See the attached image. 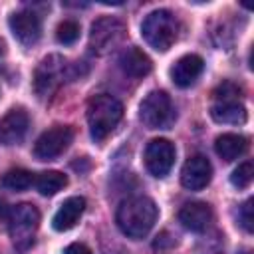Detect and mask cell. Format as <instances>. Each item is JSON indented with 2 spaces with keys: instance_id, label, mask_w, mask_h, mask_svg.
<instances>
[{
  "instance_id": "1",
  "label": "cell",
  "mask_w": 254,
  "mask_h": 254,
  "mask_svg": "<svg viewBox=\"0 0 254 254\" xmlns=\"http://www.w3.org/2000/svg\"><path fill=\"white\" fill-rule=\"evenodd\" d=\"M157 214H159L157 204L151 198L133 196V198H127L119 204L115 220H117L119 230L125 236L139 240V238L149 234V230L153 228V224L157 220Z\"/></svg>"
},
{
  "instance_id": "2",
  "label": "cell",
  "mask_w": 254,
  "mask_h": 254,
  "mask_svg": "<svg viewBox=\"0 0 254 254\" xmlns=\"http://www.w3.org/2000/svg\"><path fill=\"white\" fill-rule=\"evenodd\" d=\"M123 105L113 95L101 93L89 99L87 103V125L95 141H103L121 121Z\"/></svg>"
},
{
  "instance_id": "3",
  "label": "cell",
  "mask_w": 254,
  "mask_h": 254,
  "mask_svg": "<svg viewBox=\"0 0 254 254\" xmlns=\"http://www.w3.org/2000/svg\"><path fill=\"white\" fill-rule=\"evenodd\" d=\"M4 218H6V226H8V234L14 242L16 248L20 250H26L32 246L34 242V236H36V230L40 226V212L34 204H28V202H22V204H16L12 208H8L4 212Z\"/></svg>"
},
{
  "instance_id": "4",
  "label": "cell",
  "mask_w": 254,
  "mask_h": 254,
  "mask_svg": "<svg viewBox=\"0 0 254 254\" xmlns=\"http://www.w3.org/2000/svg\"><path fill=\"white\" fill-rule=\"evenodd\" d=\"M141 34L145 42L157 50V52H167L179 36V22L173 12L169 10H155L151 12L143 24H141Z\"/></svg>"
},
{
  "instance_id": "5",
  "label": "cell",
  "mask_w": 254,
  "mask_h": 254,
  "mask_svg": "<svg viewBox=\"0 0 254 254\" xmlns=\"http://www.w3.org/2000/svg\"><path fill=\"white\" fill-rule=\"evenodd\" d=\"M69 69H71L69 64L62 56H58V54L46 56L38 64V67H36V73H34V91L40 97L52 95L64 83V79L67 77V73L71 75Z\"/></svg>"
},
{
  "instance_id": "6",
  "label": "cell",
  "mask_w": 254,
  "mask_h": 254,
  "mask_svg": "<svg viewBox=\"0 0 254 254\" xmlns=\"http://www.w3.org/2000/svg\"><path fill=\"white\" fill-rule=\"evenodd\" d=\"M139 119L149 129H167L175 121L171 97L165 91H151L139 105Z\"/></svg>"
},
{
  "instance_id": "7",
  "label": "cell",
  "mask_w": 254,
  "mask_h": 254,
  "mask_svg": "<svg viewBox=\"0 0 254 254\" xmlns=\"http://www.w3.org/2000/svg\"><path fill=\"white\" fill-rule=\"evenodd\" d=\"M123 34H125V26L121 20H117L113 16H103L91 24L89 48L95 54H105L121 42Z\"/></svg>"
},
{
  "instance_id": "8",
  "label": "cell",
  "mask_w": 254,
  "mask_h": 254,
  "mask_svg": "<svg viewBox=\"0 0 254 254\" xmlns=\"http://www.w3.org/2000/svg\"><path fill=\"white\" fill-rule=\"evenodd\" d=\"M71 139H73V129L69 125H54L38 137L34 145V155L40 161H52L69 147Z\"/></svg>"
},
{
  "instance_id": "9",
  "label": "cell",
  "mask_w": 254,
  "mask_h": 254,
  "mask_svg": "<svg viewBox=\"0 0 254 254\" xmlns=\"http://www.w3.org/2000/svg\"><path fill=\"white\" fill-rule=\"evenodd\" d=\"M175 163V147L167 139H153L145 149V165L153 177H165Z\"/></svg>"
},
{
  "instance_id": "10",
  "label": "cell",
  "mask_w": 254,
  "mask_h": 254,
  "mask_svg": "<svg viewBox=\"0 0 254 254\" xmlns=\"http://www.w3.org/2000/svg\"><path fill=\"white\" fill-rule=\"evenodd\" d=\"M8 24H10V30H12L14 38L22 46H34L40 40V36H42V20L32 10L14 12L10 16Z\"/></svg>"
},
{
  "instance_id": "11",
  "label": "cell",
  "mask_w": 254,
  "mask_h": 254,
  "mask_svg": "<svg viewBox=\"0 0 254 254\" xmlns=\"http://www.w3.org/2000/svg\"><path fill=\"white\" fill-rule=\"evenodd\" d=\"M28 127H30L28 113L20 107L10 109L0 119V145H6V147L18 145L24 139V135L28 133Z\"/></svg>"
},
{
  "instance_id": "12",
  "label": "cell",
  "mask_w": 254,
  "mask_h": 254,
  "mask_svg": "<svg viewBox=\"0 0 254 254\" xmlns=\"http://www.w3.org/2000/svg\"><path fill=\"white\" fill-rule=\"evenodd\" d=\"M212 177V167L206 157L202 155H192L187 159L183 171H181V183L189 190H200L210 183Z\"/></svg>"
},
{
  "instance_id": "13",
  "label": "cell",
  "mask_w": 254,
  "mask_h": 254,
  "mask_svg": "<svg viewBox=\"0 0 254 254\" xmlns=\"http://www.w3.org/2000/svg\"><path fill=\"white\" fill-rule=\"evenodd\" d=\"M179 220L190 232H204L212 222V210L206 202H187L179 210Z\"/></svg>"
},
{
  "instance_id": "14",
  "label": "cell",
  "mask_w": 254,
  "mask_h": 254,
  "mask_svg": "<svg viewBox=\"0 0 254 254\" xmlns=\"http://www.w3.org/2000/svg\"><path fill=\"white\" fill-rule=\"evenodd\" d=\"M204 62L200 56L196 54H187L183 58H179L175 62V65L171 67V77L175 81V85L179 87H189L194 83V79L202 73Z\"/></svg>"
},
{
  "instance_id": "15",
  "label": "cell",
  "mask_w": 254,
  "mask_h": 254,
  "mask_svg": "<svg viewBox=\"0 0 254 254\" xmlns=\"http://www.w3.org/2000/svg\"><path fill=\"white\" fill-rule=\"evenodd\" d=\"M85 210V198L83 196H69L67 200H64V204L58 208V212L54 214V228L58 232H65L69 228H73L77 224V220L81 218Z\"/></svg>"
},
{
  "instance_id": "16",
  "label": "cell",
  "mask_w": 254,
  "mask_h": 254,
  "mask_svg": "<svg viewBox=\"0 0 254 254\" xmlns=\"http://www.w3.org/2000/svg\"><path fill=\"white\" fill-rule=\"evenodd\" d=\"M119 65L131 77H145L151 71V67H153L151 58L141 48H137V46H131V48H127V50L121 52Z\"/></svg>"
},
{
  "instance_id": "17",
  "label": "cell",
  "mask_w": 254,
  "mask_h": 254,
  "mask_svg": "<svg viewBox=\"0 0 254 254\" xmlns=\"http://www.w3.org/2000/svg\"><path fill=\"white\" fill-rule=\"evenodd\" d=\"M214 151L224 161H234L248 151V139L236 133H222L214 141Z\"/></svg>"
},
{
  "instance_id": "18",
  "label": "cell",
  "mask_w": 254,
  "mask_h": 254,
  "mask_svg": "<svg viewBox=\"0 0 254 254\" xmlns=\"http://www.w3.org/2000/svg\"><path fill=\"white\" fill-rule=\"evenodd\" d=\"M210 115L218 123L240 125L246 121V107L238 101H214V105L210 107Z\"/></svg>"
},
{
  "instance_id": "19",
  "label": "cell",
  "mask_w": 254,
  "mask_h": 254,
  "mask_svg": "<svg viewBox=\"0 0 254 254\" xmlns=\"http://www.w3.org/2000/svg\"><path fill=\"white\" fill-rule=\"evenodd\" d=\"M34 185L40 190V194L54 196L56 192H60L67 185V177L64 173H60V171H44V173H40L36 177Z\"/></svg>"
},
{
  "instance_id": "20",
  "label": "cell",
  "mask_w": 254,
  "mask_h": 254,
  "mask_svg": "<svg viewBox=\"0 0 254 254\" xmlns=\"http://www.w3.org/2000/svg\"><path fill=\"white\" fill-rule=\"evenodd\" d=\"M36 177L34 173H30L28 169H10L4 177H2V187L8 189V190H16V192H22L26 189H30L34 185Z\"/></svg>"
},
{
  "instance_id": "21",
  "label": "cell",
  "mask_w": 254,
  "mask_h": 254,
  "mask_svg": "<svg viewBox=\"0 0 254 254\" xmlns=\"http://www.w3.org/2000/svg\"><path fill=\"white\" fill-rule=\"evenodd\" d=\"M56 38H58L60 44H65V46L73 44L79 38V24L75 20H64V22H60V26L56 30Z\"/></svg>"
},
{
  "instance_id": "22",
  "label": "cell",
  "mask_w": 254,
  "mask_h": 254,
  "mask_svg": "<svg viewBox=\"0 0 254 254\" xmlns=\"http://www.w3.org/2000/svg\"><path fill=\"white\" fill-rule=\"evenodd\" d=\"M252 177H254V169H252V163L246 161L242 165H238L232 175H230V183L236 187V189H246L250 183H252Z\"/></svg>"
},
{
  "instance_id": "23",
  "label": "cell",
  "mask_w": 254,
  "mask_h": 254,
  "mask_svg": "<svg viewBox=\"0 0 254 254\" xmlns=\"http://www.w3.org/2000/svg\"><path fill=\"white\" fill-rule=\"evenodd\" d=\"M214 101H238L240 95V87L232 81H222L216 89H214Z\"/></svg>"
},
{
  "instance_id": "24",
  "label": "cell",
  "mask_w": 254,
  "mask_h": 254,
  "mask_svg": "<svg viewBox=\"0 0 254 254\" xmlns=\"http://www.w3.org/2000/svg\"><path fill=\"white\" fill-rule=\"evenodd\" d=\"M252 204H254V200L248 198V200L240 206V210H238L240 226H242L246 232H252V222H254V216H252Z\"/></svg>"
},
{
  "instance_id": "25",
  "label": "cell",
  "mask_w": 254,
  "mask_h": 254,
  "mask_svg": "<svg viewBox=\"0 0 254 254\" xmlns=\"http://www.w3.org/2000/svg\"><path fill=\"white\" fill-rule=\"evenodd\" d=\"M64 254H93L85 244H81V242H73V244H69L65 250H64Z\"/></svg>"
},
{
  "instance_id": "26",
  "label": "cell",
  "mask_w": 254,
  "mask_h": 254,
  "mask_svg": "<svg viewBox=\"0 0 254 254\" xmlns=\"http://www.w3.org/2000/svg\"><path fill=\"white\" fill-rule=\"evenodd\" d=\"M173 244H175V240H173L167 232H163L161 236H157V240L153 242V246L159 248V250H161V248H167V246H173Z\"/></svg>"
},
{
  "instance_id": "27",
  "label": "cell",
  "mask_w": 254,
  "mask_h": 254,
  "mask_svg": "<svg viewBox=\"0 0 254 254\" xmlns=\"http://www.w3.org/2000/svg\"><path fill=\"white\" fill-rule=\"evenodd\" d=\"M2 54H4V40L0 38V56H2Z\"/></svg>"
},
{
  "instance_id": "28",
  "label": "cell",
  "mask_w": 254,
  "mask_h": 254,
  "mask_svg": "<svg viewBox=\"0 0 254 254\" xmlns=\"http://www.w3.org/2000/svg\"><path fill=\"white\" fill-rule=\"evenodd\" d=\"M242 254H252V252H248V250H246V252H242Z\"/></svg>"
}]
</instances>
